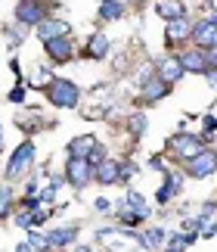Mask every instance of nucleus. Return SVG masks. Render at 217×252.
Listing matches in <instances>:
<instances>
[{
  "label": "nucleus",
  "instance_id": "obj_28",
  "mask_svg": "<svg viewBox=\"0 0 217 252\" xmlns=\"http://www.w3.org/2000/svg\"><path fill=\"white\" fill-rule=\"evenodd\" d=\"M205 78H208V84L217 91V69H208V72H205Z\"/></svg>",
  "mask_w": 217,
  "mask_h": 252
},
{
  "label": "nucleus",
  "instance_id": "obj_26",
  "mask_svg": "<svg viewBox=\"0 0 217 252\" xmlns=\"http://www.w3.org/2000/svg\"><path fill=\"white\" fill-rule=\"evenodd\" d=\"M93 209H96V212H103V215H106V212H112V202H108V199H103V196H100V199L93 202Z\"/></svg>",
  "mask_w": 217,
  "mask_h": 252
},
{
  "label": "nucleus",
  "instance_id": "obj_12",
  "mask_svg": "<svg viewBox=\"0 0 217 252\" xmlns=\"http://www.w3.org/2000/svg\"><path fill=\"white\" fill-rule=\"evenodd\" d=\"M96 147H100V140L93 134H81V137H75L68 143V153H72V159H90Z\"/></svg>",
  "mask_w": 217,
  "mask_h": 252
},
{
  "label": "nucleus",
  "instance_id": "obj_6",
  "mask_svg": "<svg viewBox=\"0 0 217 252\" xmlns=\"http://www.w3.org/2000/svg\"><path fill=\"white\" fill-rule=\"evenodd\" d=\"M16 19H19V25H41L44 19H47V9L41 0H19L16 3Z\"/></svg>",
  "mask_w": 217,
  "mask_h": 252
},
{
  "label": "nucleus",
  "instance_id": "obj_7",
  "mask_svg": "<svg viewBox=\"0 0 217 252\" xmlns=\"http://www.w3.org/2000/svg\"><path fill=\"white\" fill-rule=\"evenodd\" d=\"M186 171H190V178H208L211 171H217V153L202 150L195 159L186 162Z\"/></svg>",
  "mask_w": 217,
  "mask_h": 252
},
{
  "label": "nucleus",
  "instance_id": "obj_22",
  "mask_svg": "<svg viewBox=\"0 0 217 252\" xmlns=\"http://www.w3.org/2000/svg\"><path fill=\"white\" fill-rule=\"evenodd\" d=\"M13 212V190L9 184H0V218H6Z\"/></svg>",
  "mask_w": 217,
  "mask_h": 252
},
{
  "label": "nucleus",
  "instance_id": "obj_11",
  "mask_svg": "<svg viewBox=\"0 0 217 252\" xmlns=\"http://www.w3.org/2000/svg\"><path fill=\"white\" fill-rule=\"evenodd\" d=\"M68 32H72V25L62 22V19H44L41 25H37V34H41V41H53V37H68Z\"/></svg>",
  "mask_w": 217,
  "mask_h": 252
},
{
  "label": "nucleus",
  "instance_id": "obj_19",
  "mask_svg": "<svg viewBox=\"0 0 217 252\" xmlns=\"http://www.w3.org/2000/svg\"><path fill=\"white\" fill-rule=\"evenodd\" d=\"M155 13L162 19H167V22H174V19H183V3L180 0H162V3L155 6Z\"/></svg>",
  "mask_w": 217,
  "mask_h": 252
},
{
  "label": "nucleus",
  "instance_id": "obj_23",
  "mask_svg": "<svg viewBox=\"0 0 217 252\" xmlns=\"http://www.w3.org/2000/svg\"><path fill=\"white\" fill-rule=\"evenodd\" d=\"M143 243H146V246H162V243H164V230H162V227H152V230H146Z\"/></svg>",
  "mask_w": 217,
  "mask_h": 252
},
{
  "label": "nucleus",
  "instance_id": "obj_24",
  "mask_svg": "<svg viewBox=\"0 0 217 252\" xmlns=\"http://www.w3.org/2000/svg\"><path fill=\"white\" fill-rule=\"evenodd\" d=\"M56 190H59V181L53 178L50 184H47V190H44V196H41V202H53V199H56Z\"/></svg>",
  "mask_w": 217,
  "mask_h": 252
},
{
  "label": "nucleus",
  "instance_id": "obj_32",
  "mask_svg": "<svg viewBox=\"0 0 217 252\" xmlns=\"http://www.w3.org/2000/svg\"><path fill=\"white\" fill-rule=\"evenodd\" d=\"M0 150H3V125H0Z\"/></svg>",
  "mask_w": 217,
  "mask_h": 252
},
{
  "label": "nucleus",
  "instance_id": "obj_25",
  "mask_svg": "<svg viewBox=\"0 0 217 252\" xmlns=\"http://www.w3.org/2000/svg\"><path fill=\"white\" fill-rule=\"evenodd\" d=\"M127 125L134 128V134H136V137H140V134L146 131V119H143V115H131V122H127Z\"/></svg>",
  "mask_w": 217,
  "mask_h": 252
},
{
  "label": "nucleus",
  "instance_id": "obj_10",
  "mask_svg": "<svg viewBox=\"0 0 217 252\" xmlns=\"http://www.w3.org/2000/svg\"><path fill=\"white\" fill-rule=\"evenodd\" d=\"M180 65H183V72H192V75H205V72L211 69L208 53H202V50H186V53H180Z\"/></svg>",
  "mask_w": 217,
  "mask_h": 252
},
{
  "label": "nucleus",
  "instance_id": "obj_9",
  "mask_svg": "<svg viewBox=\"0 0 217 252\" xmlns=\"http://www.w3.org/2000/svg\"><path fill=\"white\" fill-rule=\"evenodd\" d=\"M47 56H50L53 63H68L75 56V44L72 37H53V41H47Z\"/></svg>",
  "mask_w": 217,
  "mask_h": 252
},
{
  "label": "nucleus",
  "instance_id": "obj_4",
  "mask_svg": "<svg viewBox=\"0 0 217 252\" xmlns=\"http://www.w3.org/2000/svg\"><path fill=\"white\" fill-rule=\"evenodd\" d=\"M65 181L72 184L75 190H81V187H87V184L96 181V168H93L87 159H68V165H65Z\"/></svg>",
  "mask_w": 217,
  "mask_h": 252
},
{
  "label": "nucleus",
  "instance_id": "obj_17",
  "mask_svg": "<svg viewBox=\"0 0 217 252\" xmlns=\"http://www.w3.org/2000/svg\"><path fill=\"white\" fill-rule=\"evenodd\" d=\"M124 13H127V6L121 0H100V19H106V22H115V19H121Z\"/></svg>",
  "mask_w": 217,
  "mask_h": 252
},
{
  "label": "nucleus",
  "instance_id": "obj_8",
  "mask_svg": "<svg viewBox=\"0 0 217 252\" xmlns=\"http://www.w3.org/2000/svg\"><path fill=\"white\" fill-rule=\"evenodd\" d=\"M155 72H159V78L167 81V84H174V81H180L183 78V65H180V56H162L159 63H155Z\"/></svg>",
  "mask_w": 217,
  "mask_h": 252
},
{
  "label": "nucleus",
  "instance_id": "obj_5",
  "mask_svg": "<svg viewBox=\"0 0 217 252\" xmlns=\"http://www.w3.org/2000/svg\"><path fill=\"white\" fill-rule=\"evenodd\" d=\"M192 37H195V44H199V50L217 47V13L208 16V19H199V22L192 25Z\"/></svg>",
  "mask_w": 217,
  "mask_h": 252
},
{
  "label": "nucleus",
  "instance_id": "obj_3",
  "mask_svg": "<svg viewBox=\"0 0 217 252\" xmlns=\"http://www.w3.org/2000/svg\"><path fill=\"white\" fill-rule=\"evenodd\" d=\"M31 165H34V143L28 140V143H22V147L9 156V162H6V181H16V178H22V174H28Z\"/></svg>",
  "mask_w": 217,
  "mask_h": 252
},
{
  "label": "nucleus",
  "instance_id": "obj_14",
  "mask_svg": "<svg viewBox=\"0 0 217 252\" xmlns=\"http://www.w3.org/2000/svg\"><path fill=\"white\" fill-rule=\"evenodd\" d=\"M167 91H171V84L162 81V78H155V81H143V94H140V100H143V103H159L162 96H167Z\"/></svg>",
  "mask_w": 217,
  "mask_h": 252
},
{
  "label": "nucleus",
  "instance_id": "obj_35",
  "mask_svg": "<svg viewBox=\"0 0 217 252\" xmlns=\"http://www.w3.org/2000/svg\"><path fill=\"white\" fill-rule=\"evenodd\" d=\"M37 252H47V249H37Z\"/></svg>",
  "mask_w": 217,
  "mask_h": 252
},
{
  "label": "nucleus",
  "instance_id": "obj_15",
  "mask_svg": "<svg viewBox=\"0 0 217 252\" xmlns=\"http://www.w3.org/2000/svg\"><path fill=\"white\" fill-rule=\"evenodd\" d=\"M84 53H87V60H103V56L108 53V37L103 32H93L90 37H87Z\"/></svg>",
  "mask_w": 217,
  "mask_h": 252
},
{
  "label": "nucleus",
  "instance_id": "obj_34",
  "mask_svg": "<svg viewBox=\"0 0 217 252\" xmlns=\"http://www.w3.org/2000/svg\"><path fill=\"white\" fill-rule=\"evenodd\" d=\"M211 6H217V0H211Z\"/></svg>",
  "mask_w": 217,
  "mask_h": 252
},
{
  "label": "nucleus",
  "instance_id": "obj_29",
  "mask_svg": "<svg viewBox=\"0 0 217 252\" xmlns=\"http://www.w3.org/2000/svg\"><path fill=\"white\" fill-rule=\"evenodd\" d=\"M208 63H211V69H217V47H211V50H208Z\"/></svg>",
  "mask_w": 217,
  "mask_h": 252
},
{
  "label": "nucleus",
  "instance_id": "obj_2",
  "mask_svg": "<svg viewBox=\"0 0 217 252\" xmlns=\"http://www.w3.org/2000/svg\"><path fill=\"white\" fill-rule=\"evenodd\" d=\"M167 150H171V159L190 162V159H195L205 150V143H202V137H195V134H177V137H171Z\"/></svg>",
  "mask_w": 217,
  "mask_h": 252
},
{
  "label": "nucleus",
  "instance_id": "obj_21",
  "mask_svg": "<svg viewBox=\"0 0 217 252\" xmlns=\"http://www.w3.org/2000/svg\"><path fill=\"white\" fill-rule=\"evenodd\" d=\"M124 202H127V206H131L134 212H136V215H149V206H146V199L140 196V193H136V190H131V193H127V196H124Z\"/></svg>",
  "mask_w": 217,
  "mask_h": 252
},
{
  "label": "nucleus",
  "instance_id": "obj_13",
  "mask_svg": "<svg viewBox=\"0 0 217 252\" xmlns=\"http://www.w3.org/2000/svg\"><path fill=\"white\" fill-rule=\"evenodd\" d=\"M96 184H121V162L106 159L96 165Z\"/></svg>",
  "mask_w": 217,
  "mask_h": 252
},
{
  "label": "nucleus",
  "instance_id": "obj_30",
  "mask_svg": "<svg viewBox=\"0 0 217 252\" xmlns=\"http://www.w3.org/2000/svg\"><path fill=\"white\" fill-rule=\"evenodd\" d=\"M149 165H152L155 171H162V168H164V162H162V159H149Z\"/></svg>",
  "mask_w": 217,
  "mask_h": 252
},
{
  "label": "nucleus",
  "instance_id": "obj_16",
  "mask_svg": "<svg viewBox=\"0 0 217 252\" xmlns=\"http://www.w3.org/2000/svg\"><path fill=\"white\" fill-rule=\"evenodd\" d=\"M78 240V227L75 224H65V227H59V230H50L47 234V243L56 246V249H62V246H72Z\"/></svg>",
  "mask_w": 217,
  "mask_h": 252
},
{
  "label": "nucleus",
  "instance_id": "obj_18",
  "mask_svg": "<svg viewBox=\"0 0 217 252\" xmlns=\"http://www.w3.org/2000/svg\"><path fill=\"white\" fill-rule=\"evenodd\" d=\"M164 181H167V184H164V187H162L159 193H155V199H159L162 206H164V202H171V196H174V193H180V187H183L180 174H167Z\"/></svg>",
  "mask_w": 217,
  "mask_h": 252
},
{
  "label": "nucleus",
  "instance_id": "obj_27",
  "mask_svg": "<svg viewBox=\"0 0 217 252\" xmlns=\"http://www.w3.org/2000/svg\"><path fill=\"white\" fill-rule=\"evenodd\" d=\"M25 100V91L22 87H16V91H9V103H22Z\"/></svg>",
  "mask_w": 217,
  "mask_h": 252
},
{
  "label": "nucleus",
  "instance_id": "obj_1",
  "mask_svg": "<svg viewBox=\"0 0 217 252\" xmlns=\"http://www.w3.org/2000/svg\"><path fill=\"white\" fill-rule=\"evenodd\" d=\"M47 100H50L56 109H78L81 103V87L68 78H53L47 84Z\"/></svg>",
  "mask_w": 217,
  "mask_h": 252
},
{
  "label": "nucleus",
  "instance_id": "obj_31",
  "mask_svg": "<svg viewBox=\"0 0 217 252\" xmlns=\"http://www.w3.org/2000/svg\"><path fill=\"white\" fill-rule=\"evenodd\" d=\"M205 128L214 131V128H217V119H211V115H208V119H205Z\"/></svg>",
  "mask_w": 217,
  "mask_h": 252
},
{
  "label": "nucleus",
  "instance_id": "obj_33",
  "mask_svg": "<svg viewBox=\"0 0 217 252\" xmlns=\"http://www.w3.org/2000/svg\"><path fill=\"white\" fill-rule=\"evenodd\" d=\"M127 3H146V0H127Z\"/></svg>",
  "mask_w": 217,
  "mask_h": 252
},
{
  "label": "nucleus",
  "instance_id": "obj_20",
  "mask_svg": "<svg viewBox=\"0 0 217 252\" xmlns=\"http://www.w3.org/2000/svg\"><path fill=\"white\" fill-rule=\"evenodd\" d=\"M190 34H192V25L186 22V19H174V22H167V41H186Z\"/></svg>",
  "mask_w": 217,
  "mask_h": 252
}]
</instances>
